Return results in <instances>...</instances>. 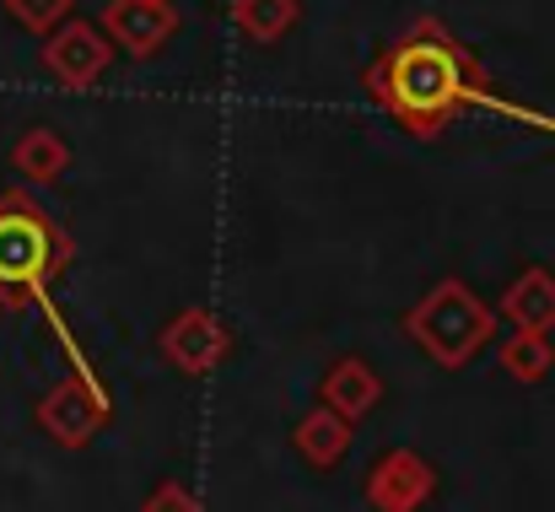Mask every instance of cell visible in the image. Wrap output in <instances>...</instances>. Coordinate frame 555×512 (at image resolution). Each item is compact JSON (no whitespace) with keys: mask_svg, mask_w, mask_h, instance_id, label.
Masks as SVG:
<instances>
[{"mask_svg":"<svg viewBox=\"0 0 555 512\" xmlns=\"http://www.w3.org/2000/svg\"><path fill=\"white\" fill-rule=\"evenodd\" d=\"M367 98L399 119V130L431 141L442 136L464 108L486 103V71L480 60L437 22V16H421L410 33H399L377 60L367 65Z\"/></svg>","mask_w":555,"mask_h":512,"instance_id":"obj_1","label":"cell"},{"mask_svg":"<svg viewBox=\"0 0 555 512\" xmlns=\"http://www.w3.org/2000/svg\"><path fill=\"white\" fill-rule=\"evenodd\" d=\"M70 254H76L70 232L27 189L0 194V308L5 313L43 297V286L70 265Z\"/></svg>","mask_w":555,"mask_h":512,"instance_id":"obj_2","label":"cell"},{"mask_svg":"<svg viewBox=\"0 0 555 512\" xmlns=\"http://www.w3.org/2000/svg\"><path fill=\"white\" fill-rule=\"evenodd\" d=\"M404 335L421 345L437 367H448V372H459V367H469L491 335H496V313L475 297V286H464V281H437L404 319Z\"/></svg>","mask_w":555,"mask_h":512,"instance_id":"obj_3","label":"cell"},{"mask_svg":"<svg viewBox=\"0 0 555 512\" xmlns=\"http://www.w3.org/2000/svg\"><path fill=\"white\" fill-rule=\"evenodd\" d=\"M362 497L372 512H421L437 497V470L415 448H388L383 459H372Z\"/></svg>","mask_w":555,"mask_h":512,"instance_id":"obj_4","label":"cell"},{"mask_svg":"<svg viewBox=\"0 0 555 512\" xmlns=\"http://www.w3.org/2000/svg\"><path fill=\"white\" fill-rule=\"evenodd\" d=\"M103 38L130 54V60H152L173 43L179 33V5L173 0H108L103 5Z\"/></svg>","mask_w":555,"mask_h":512,"instance_id":"obj_5","label":"cell"},{"mask_svg":"<svg viewBox=\"0 0 555 512\" xmlns=\"http://www.w3.org/2000/svg\"><path fill=\"white\" fill-rule=\"evenodd\" d=\"M108 60H114V43L103 38V27L98 22H81V16H70V22H60L49 38H43V71L60 81V87H92L103 71H108Z\"/></svg>","mask_w":555,"mask_h":512,"instance_id":"obj_6","label":"cell"},{"mask_svg":"<svg viewBox=\"0 0 555 512\" xmlns=\"http://www.w3.org/2000/svg\"><path fill=\"white\" fill-rule=\"evenodd\" d=\"M103 421H108V399L92 383H81V377H65V383H54L38 399V426L60 448H87L103 432Z\"/></svg>","mask_w":555,"mask_h":512,"instance_id":"obj_7","label":"cell"},{"mask_svg":"<svg viewBox=\"0 0 555 512\" xmlns=\"http://www.w3.org/2000/svg\"><path fill=\"white\" fill-rule=\"evenodd\" d=\"M163 356L189 372V377H205V372H216L227 356H232V330L210 313V308H179L168 324H163Z\"/></svg>","mask_w":555,"mask_h":512,"instance_id":"obj_8","label":"cell"},{"mask_svg":"<svg viewBox=\"0 0 555 512\" xmlns=\"http://www.w3.org/2000/svg\"><path fill=\"white\" fill-rule=\"evenodd\" d=\"M319 405H330L335 415H346L351 426L372 415L377 405H383V377L372 372L362 356H340L330 372H324V383H319Z\"/></svg>","mask_w":555,"mask_h":512,"instance_id":"obj_9","label":"cell"},{"mask_svg":"<svg viewBox=\"0 0 555 512\" xmlns=\"http://www.w3.org/2000/svg\"><path fill=\"white\" fill-rule=\"evenodd\" d=\"M351 421L346 415H335L330 405H319V410H308L297 426H292V448L313 464V470H335L346 453H351Z\"/></svg>","mask_w":555,"mask_h":512,"instance_id":"obj_10","label":"cell"},{"mask_svg":"<svg viewBox=\"0 0 555 512\" xmlns=\"http://www.w3.org/2000/svg\"><path fill=\"white\" fill-rule=\"evenodd\" d=\"M502 313H507L513 330H540V335H551L555 330V276L540 270V265H529V270L502 292Z\"/></svg>","mask_w":555,"mask_h":512,"instance_id":"obj_11","label":"cell"},{"mask_svg":"<svg viewBox=\"0 0 555 512\" xmlns=\"http://www.w3.org/2000/svg\"><path fill=\"white\" fill-rule=\"evenodd\" d=\"M11 168L22 172L33 189H49V183H60L65 168H70V146H65V136H60V130L33 125V130H22V136H16V146H11Z\"/></svg>","mask_w":555,"mask_h":512,"instance_id":"obj_12","label":"cell"},{"mask_svg":"<svg viewBox=\"0 0 555 512\" xmlns=\"http://www.w3.org/2000/svg\"><path fill=\"white\" fill-rule=\"evenodd\" d=\"M302 22V0H232V27L248 43H281Z\"/></svg>","mask_w":555,"mask_h":512,"instance_id":"obj_13","label":"cell"},{"mask_svg":"<svg viewBox=\"0 0 555 512\" xmlns=\"http://www.w3.org/2000/svg\"><path fill=\"white\" fill-rule=\"evenodd\" d=\"M496 361H502L507 377H518V383H540V377H551L555 345H551V335H540V330H513L507 341L496 345Z\"/></svg>","mask_w":555,"mask_h":512,"instance_id":"obj_14","label":"cell"},{"mask_svg":"<svg viewBox=\"0 0 555 512\" xmlns=\"http://www.w3.org/2000/svg\"><path fill=\"white\" fill-rule=\"evenodd\" d=\"M70 11H76V0H5V16L38 38H49L60 22H70Z\"/></svg>","mask_w":555,"mask_h":512,"instance_id":"obj_15","label":"cell"},{"mask_svg":"<svg viewBox=\"0 0 555 512\" xmlns=\"http://www.w3.org/2000/svg\"><path fill=\"white\" fill-rule=\"evenodd\" d=\"M141 512H199V502H194V491L189 486H179V481H163L152 497H146V508Z\"/></svg>","mask_w":555,"mask_h":512,"instance_id":"obj_16","label":"cell"}]
</instances>
